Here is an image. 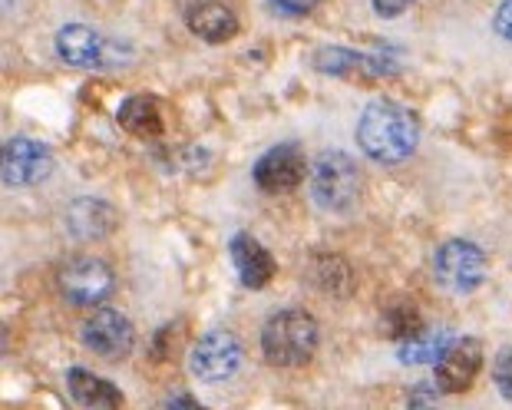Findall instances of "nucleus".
<instances>
[{"label":"nucleus","mask_w":512,"mask_h":410,"mask_svg":"<svg viewBox=\"0 0 512 410\" xmlns=\"http://www.w3.org/2000/svg\"><path fill=\"white\" fill-rule=\"evenodd\" d=\"M380 328H384L387 338L407 341V338H413V334H420V331H423L420 308L413 305V301H394V305H387V308H384Z\"/></svg>","instance_id":"aec40b11"},{"label":"nucleus","mask_w":512,"mask_h":410,"mask_svg":"<svg viewBox=\"0 0 512 410\" xmlns=\"http://www.w3.org/2000/svg\"><path fill=\"white\" fill-rule=\"evenodd\" d=\"M57 285H60V295L70 301V305H103L106 298L113 295V268L103 262V258H93V255H83V258H73L60 268L57 275Z\"/></svg>","instance_id":"0eeeda50"},{"label":"nucleus","mask_w":512,"mask_h":410,"mask_svg":"<svg viewBox=\"0 0 512 410\" xmlns=\"http://www.w3.org/2000/svg\"><path fill=\"white\" fill-rule=\"evenodd\" d=\"M53 153L47 143L30 136H14L4 143V182L10 189H30L50 179Z\"/></svg>","instance_id":"1a4fd4ad"},{"label":"nucleus","mask_w":512,"mask_h":410,"mask_svg":"<svg viewBox=\"0 0 512 410\" xmlns=\"http://www.w3.org/2000/svg\"><path fill=\"white\" fill-rule=\"evenodd\" d=\"M493 381H496V391L506 397V401H512V348L499 351L496 358V371H493Z\"/></svg>","instance_id":"412c9836"},{"label":"nucleus","mask_w":512,"mask_h":410,"mask_svg":"<svg viewBox=\"0 0 512 410\" xmlns=\"http://www.w3.org/2000/svg\"><path fill=\"white\" fill-rule=\"evenodd\" d=\"M80 341L103 361H123L133 351V321L113 308H96L80 325Z\"/></svg>","instance_id":"6e6552de"},{"label":"nucleus","mask_w":512,"mask_h":410,"mask_svg":"<svg viewBox=\"0 0 512 410\" xmlns=\"http://www.w3.org/2000/svg\"><path fill=\"white\" fill-rule=\"evenodd\" d=\"M308 282L331 298H347L354 288V275L337 252H314L308 258Z\"/></svg>","instance_id":"a211bd4d"},{"label":"nucleus","mask_w":512,"mask_h":410,"mask_svg":"<svg viewBox=\"0 0 512 410\" xmlns=\"http://www.w3.org/2000/svg\"><path fill=\"white\" fill-rule=\"evenodd\" d=\"M433 275L437 285L453 291V295H470L486 282V255L476 242L450 239L433 255Z\"/></svg>","instance_id":"20e7f679"},{"label":"nucleus","mask_w":512,"mask_h":410,"mask_svg":"<svg viewBox=\"0 0 512 410\" xmlns=\"http://www.w3.org/2000/svg\"><path fill=\"white\" fill-rule=\"evenodd\" d=\"M116 229V212L110 202L83 196L67 209V232L80 242H100Z\"/></svg>","instance_id":"2eb2a0df"},{"label":"nucleus","mask_w":512,"mask_h":410,"mask_svg":"<svg viewBox=\"0 0 512 410\" xmlns=\"http://www.w3.org/2000/svg\"><path fill=\"white\" fill-rule=\"evenodd\" d=\"M437 394H440V391H437ZM437 394H430V391H427V384H423L420 391H413V394L407 397V401H410V404H417V407H420V404H433V401H437Z\"/></svg>","instance_id":"393cba45"},{"label":"nucleus","mask_w":512,"mask_h":410,"mask_svg":"<svg viewBox=\"0 0 512 410\" xmlns=\"http://www.w3.org/2000/svg\"><path fill=\"white\" fill-rule=\"evenodd\" d=\"M370 4H374V10L380 17H387V20H394V17H400L403 10H407L413 0H370Z\"/></svg>","instance_id":"b1692460"},{"label":"nucleus","mask_w":512,"mask_h":410,"mask_svg":"<svg viewBox=\"0 0 512 410\" xmlns=\"http://www.w3.org/2000/svg\"><path fill=\"white\" fill-rule=\"evenodd\" d=\"M268 4L285 17H304V14H311V10H318L324 0H268Z\"/></svg>","instance_id":"4be33fe9"},{"label":"nucleus","mask_w":512,"mask_h":410,"mask_svg":"<svg viewBox=\"0 0 512 410\" xmlns=\"http://www.w3.org/2000/svg\"><path fill=\"white\" fill-rule=\"evenodd\" d=\"M364 192V176L347 153H321L311 163V199L331 215L351 212Z\"/></svg>","instance_id":"7ed1b4c3"},{"label":"nucleus","mask_w":512,"mask_h":410,"mask_svg":"<svg viewBox=\"0 0 512 410\" xmlns=\"http://www.w3.org/2000/svg\"><path fill=\"white\" fill-rule=\"evenodd\" d=\"M67 391L70 397L80 407H90V410H113V407H123V394L119 387L103 381L83 368H70L67 371Z\"/></svg>","instance_id":"dca6fc26"},{"label":"nucleus","mask_w":512,"mask_h":410,"mask_svg":"<svg viewBox=\"0 0 512 410\" xmlns=\"http://www.w3.org/2000/svg\"><path fill=\"white\" fill-rule=\"evenodd\" d=\"M493 30L503 40L512 43V0H503V4L496 7V17H493Z\"/></svg>","instance_id":"5701e85b"},{"label":"nucleus","mask_w":512,"mask_h":410,"mask_svg":"<svg viewBox=\"0 0 512 410\" xmlns=\"http://www.w3.org/2000/svg\"><path fill=\"white\" fill-rule=\"evenodd\" d=\"M483 368V341L479 338H453L443 358L433 364L437 371V391L440 394H466Z\"/></svg>","instance_id":"9b49d317"},{"label":"nucleus","mask_w":512,"mask_h":410,"mask_svg":"<svg viewBox=\"0 0 512 410\" xmlns=\"http://www.w3.org/2000/svg\"><path fill=\"white\" fill-rule=\"evenodd\" d=\"M228 258H232V265H235L238 282H242L248 291L265 288L271 278H275V258H271L268 248L258 239H252L248 232L232 235V242H228Z\"/></svg>","instance_id":"f8f14e48"},{"label":"nucleus","mask_w":512,"mask_h":410,"mask_svg":"<svg viewBox=\"0 0 512 410\" xmlns=\"http://www.w3.org/2000/svg\"><path fill=\"white\" fill-rule=\"evenodd\" d=\"M450 344H453L450 328H423L420 334L397 344V358L403 364H437Z\"/></svg>","instance_id":"6ab92c4d"},{"label":"nucleus","mask_w":512,"mask_h":410,"mask_svg":"<svg viewBox=\"0 0 512 410\" xmlns=\"http://www.w3.org/2000/svg\"><path fill=\"white\" fill-rule=\"evenodd\" d=\"M242 341L232 331H205L189 351V371L205 384H222L242 368Z\"/></svg>","instance_id":"39448f33"},{"label":"nucleus","mask_w":512,"mask_h":410,"mask_svg":"<svg viewBox=\"0 0 512 410\" xmlns=\"http://www.w3.org/2000/svg\"><path fill=\"white\" fill-rule=\"evenodd\" d=\"M420 143V123L413 110L394 100H377L361 113L357 123V146L380 166H397L413 156Z\"/></svg>","instance_id":"f257e3e1"},{"label":"nucleus","mask_w":512,"mask_h":410,"mask_svg":"<svg viewBox=\"0 0 512 410\" xmlns=\"http://www.w3.org/2000/svg\"><path fill=\"white\" fill-rule=\"evenodd\" d=\"M311 176L308 156L298 143H278L271 146L268 153L258 156V163L252 169V179L261 192L268 196H285V192H294L304 179Z\"/></svg>","instance_id":"423d86ee"},{"label":"nucleus","mask_w":512,"mask_h":410,"mask_svg":"<svg viewBox=\"0 0 512 410\" xmlns=\"http://www.w3.org/2000/svg\"><path fill=\"white\" fill-rule=\"evenodd\" d=\"M185 27L199 40L225 43L238 34V17L222 0H195V4L185 7Z\"/></svg>","instance_id":"4468645a"},{"label":"nucleus","mask_w":512,"mask_h":410,"mask_svg":"<svg viewBox=\"0 0 512 410\" xmlns=\"http://www.w3.org/2000/svg\"><path fill=\"white\" fill-rule=\"evenodd\" d=\"M57 53L67 67H80V70H110L119 63L113 53V40H106L86 24L63 27L57 34Z\"/></svg>","instance_id":"9d476101"},{"label":"nucleus","mask_w":512,"mask_h":410,"mask_svg":"<svg viewBox=\"0 0 512 410\" xmlns=\"http://www.w3.org/2000/svg\"><path fill=\"white\" fill-rule=\"evenodd\" d=\"M116 120L126 133H133L139 139H156L162 136V126H166L162 123V106L152 93H136V96H129V100H123Z\"/></svg>","instance_id":"f3484780"},{"label":"nucleus","mask_w":512,"mask_h":410,"mask_svg":"<svg viewBox=\"0 0 512 410\" xmlns=\"http://www.w3.org/2000/svg\"><path fill=\"white\" fill-rule=\"evenodd\" d=\"M318 351V321L304 308L275 311L261 328V354L271 368H301Z\"/></svg>","instance_id":"f03ea898"},{"label":"nucleus","mask_w":512,"mask_h":410,"mask_svg":"<svg viewBox=\"0 0 512 410\" xmlns=\"http://www.w3.org/2000/svg\"><path fill=\"white\" fill-rule=\"evenodd\" d=\"M314 67H318L321 73H328V77L370 80V77H390V73H394V60L361 57V53L344 50V47H324V50H318V57H314Z\"/></svg>","instance_id":"ddd939ff"}]
</instances>
